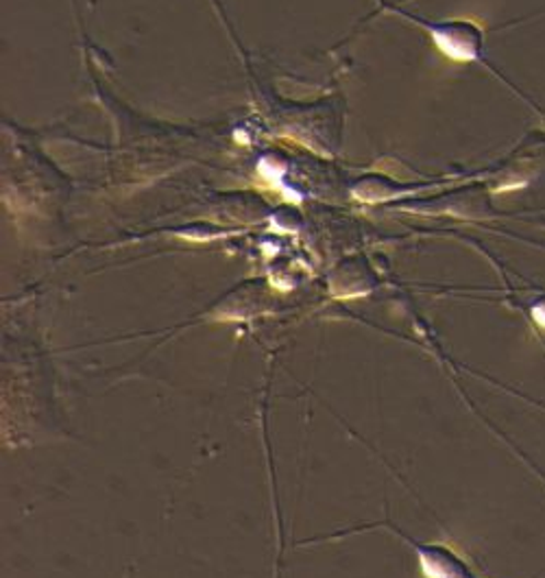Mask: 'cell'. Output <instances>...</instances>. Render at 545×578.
Segmentation results:
<instances>
[{"label": "cell", "mask_w": 545, "mask_h": 578, "mask_svg": "<svg viewBox=\"0 0 545 578\" xmlns=\"http://www.w3.org/2000/svg\"><path fill=\"white\" fill-rule=\"evenodd\" d=\"M434 39L445 55L458 61L478 59L482 53V29L469 22H454L436 29Z\"/></svg>", "instance_id": "6da1fadb"}, {"label": "cell", "mask_w": 545, "mask_h": 578, "mask_svg": "<svg viewBox=\"0 0 545 578\" xmlns=\"http://www.w3.org/2000/svg\"><path fill=\"white\" fill-rule=\"evenodd\" d=\"M531 315H533V319H535L542 328H545V293H542V295L533 302Z\"/></svg>", "instance_id": "7a4b0ae2"}]
</instances>
